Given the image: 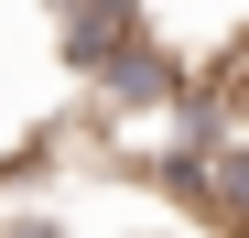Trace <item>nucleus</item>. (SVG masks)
<instances>
[{
    "mask_svg": "<svg viewBox=\"0 0 249 238\" xmlns=\"http://www.w3.org/2000/svg\"><path fill=\"white\" fill-rule=\"evenodd\" d=\"M130 33H141V0H65V54L76 65H108Z\"/></svg>",
    "mask_w": 249,
    "mask_h": 238,
    "instance_id": "f257e3e1",
    "label": "nucleus"
},
{
    "mask_svg": "<svg viewBox=\"0 0 249 238\" xmlns=\"http://www.w3.org/2000/svg\"><path fill=\"white\" fill-rule=\"evenodd\" d=\"M206 108H217V130H249V44L228 54V76L206 87Z\"/></svg>",
    "mask_w": 249,
    "mask_h": 238,
    "instance_id": "f03ea898",
    "label": "nucleus"
}]
</instances>
